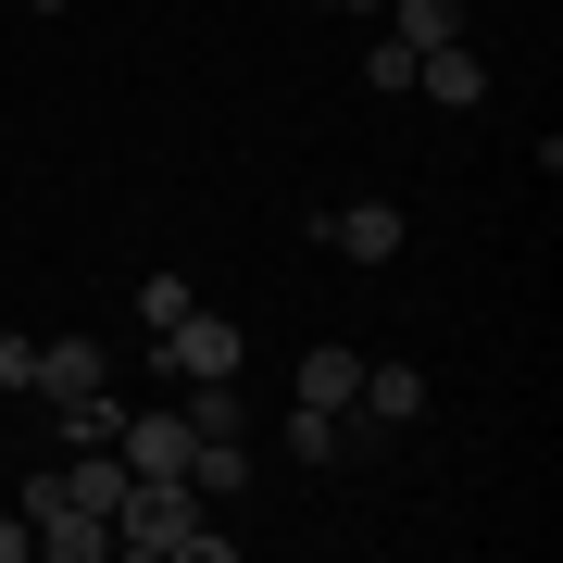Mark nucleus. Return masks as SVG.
<instances>
[{"instance_id":"obj_16","label":"nucleus","mask_w":563,"mask_h":563,"mask_svg":"<svg viewBox=\"0 0 563 563\" xmlns=\"http://www.w3.org/2000/svg\"><path fill=\"white\" fill-rule=\"evenodd\" d=\"M38 376V339H25V325H0V388H25Z\"/></svg>"},{"instance_id":"obj_7","label":"nucleus","mask_w":563,"mask_h":563,"mask_svg":"<svg viewBox=\"0 0 563 563\" xmlns=\"http://www.w3.org/2000/svg\"><path fill=\"white\" fill-rule=\"evenodd\" d=\"M25 388H38V401H76V388H113V351H101V339H38V376H25Z\"/></svg>"},{"instance_id":"obj_18","label":"nucleus","mask_w":563,"mask_h":563,"mask_svg":"<svg viewBox=\"0 0 563 563\" xmlns=\"http://www.w3.org/2000/svg\"><path fill=\"white\" fill-rule=\"evenodd\" d=\"M25 13H76V0H25Z\"/></svg>"},{"instance_id":"obj_12","label":"nucleus","mask_w":563,"mask_h":563,"mask_svg":"<svg viewBox=\"0 0 563 563\" xmlns=\"http://www.w3.org/2000/svg\"><path fill=\"white\" fill-rule=\"evenodd\" d=\"M388 38H401V51H439V38H463V0H388Z\"/></svg>"},{"instance_id":"obj_8","label":"nucleus","mask_w":563,"mask_h":563,"mask_svg":"<svg viewBox=\"0 0 563 563\" xmlns=\"http://www.w3.org/2000/svg\"><path fill=\"white\" fill-rule=\"evenodd\" d=\"M351 413H363V426H413V413H426V376H413V363H363Z\"/></svg>"},{"instance_id":"obj_1","label":"nucleus","mask_w":563,"mask_h":563,"mask_svg":"<svg viewBox=\"0 0 563 563\" xmlns=\"http://www.w3.org/2000/svg\"><path fill=\"white\" fill-rule=\"evenodd\" d=\"M113 551H139V563H239V526H213V501L188 476H125Z\"/></svg>"},{"instance_id":"obj_15","label":"nucleus","mask_w":563,"mask_h":563,"mask_svg":"<svg viewBox=\"0 0 563 563\" xmlns=\"http://www.w3.org/2000/svg\"><path fill=\"white\" fill-rule=\"evenodd\" d=\"M363 88H376V101H401V88H413V51L376 38V51H363Z\"/></svg>"},{"instance_id":"obj_3","label":"nucleus","mask_w":563,"mask_h":563,"mask_svg":"<svg viewBox=\"0 0 563 563\" xmlns=\"http://www.w3.org/2000/svg\"><path fill=\"white\" fill-rule=\"evenodd\" d=\"M163 363H176V376H239L251 339H239L225 313H176V325H163Z\"/></svg>"},{"instance_id":"obj_19","label":"nucleus","mask_w":563,"mask_h":563,"mask_svg":"<svg viewBox=\"0 0 563 563\" xmlns=\"http://www.w3.org/2000/svg\"><path fill=\"white\" fill-rule=\"evenodd\" d=\"M339 13H388V0H339Z\"/></svg>"},{"instance_id":"obj_9","label":"nucleus","mask_w":563,"mask_h":563,"mask_svg":"<svg viewBox=\"0 0 563 563\" xmlns=\"http://www.w3.org/2000/svg\"><path fill=\"white\" fill-rule=\"evenodd\" d=\"M351 388H363V351H351V339H313V351H301V401H313V413H351Z\"/></svg>"},{"instance_id":"obj_2","label":"nucleus","mask_w":563,"mask_h":563,"mask_svg":"<svg viewBox=\"0 0 563 563\" xmlns=\"http://www.w3.org/2000/svg\"><path fill=\"white\" fill-rule=\"evenodd\" d=\"M25 526H38V551H51V563H101V551H113V526H101V514H76L51 476H25Z\"/></svg>"},{"instance_id":"obj_20","label":"nucleus","mask_w":563,"mask_h":563,"mask_svg":"<svg viewBox=\"0 0 563 563\" xmlns=\"http://www.w3.org/2000/svg\"><path fill=\"white\" fill-rule=\"evenodd\" d=\"M313 13H339V0H313Z\"/></svg>"},{"instance_id":"obj_17","label":"nucleus","mask_w":563,"mask_h":563,"mask_svg":"<svg viewBox=\"0 0 563 563\" xmlns=\"http://www.w3.org/2000/svg\"><path fill=\"white\" fill-rule=\"evenodd\" d=\"M0 563H38V526L25 514H0Z\"/></svg>"},{"instance_id":"obj_5","label":"nucleus","mask_w":563,"mask_h":563,"mask_svg":"<svg viewBox=\"0 0 563 563\" xmlns=\"http://www.w3.org/2000/svg\"><path fill=\"white\" fill-rule=\"evenodd\" d=\"M401 239H413L401 201H339V213H325V251H339V263H401Z\"/></svg>"},{"instance_id":"obj_14","label":"nucleus","mask_w":563,"mask_h":563,"mask_svg":"<svg viewBox=\"0 0 563 563\" xmlns=\"http://www.w3.org/2000/svg\"><path fill=\"white\" fill-rule=\"evenodd\" d=\"M176 313H201V288H188V276H139V325H151V339H163Z\"/></svg>"},{"instance_id":"obj_10","label":"nucleus","mask_w":563,"mask_h":563,"mask_svg":"<svg viewBox=\"0 0 563 563\" xmlns=\"http://www.w3.org/2000/svg\"><path fill=\"white\" fill-rule=\"evenodd\" d=\"M188 488H201V501H239L251 488V439H201V426H188Z\"/></svg>"},{"instance_id":"obj_6","label":"nucleus","mask_w":563,"mask_h":563,"mask_svg":"<svg viewBox=\"0 0 563 563\" xmlns=\"http://www.w3.org/2000/svg\"><path fill=\"white\" fill-rule=\"evenodd\" d=\"M113 451H125V476H188V413H125Z\"/></svg>"},{"instance_id":"obj_11","label":"nucleus","mask_w":563,"mask_h":563,"mask_svg":"<svg viewBox=\"0 0 563 563\" xmlns=\"http://www.w3.org/2000/svg\"><path fill=\"white\" fill-rule=\"evenodd\" d=\"M113 426H125L113 388H76V401H51V439H63V451H113Z\"/></svg>"},{"instance_id":"obj_4","label":"nucleus","mask_w":563,"mask_h":563,"mask_svg":"<svg viewBox=\"0 0 563 563\" xmlns=\"http://www.w3.org/2000/svg\"><path fill=\"white\" fill-rule=\"evenodd\" d=\"M413 88H426L439 113H476V101H488V51H476V38H439V51H413Z\"/></svg>"},{"instance_id":"obj_13","label":"nucleus","mask_w":563,"mask_h":563,"mask_svg":"<svg viewBox=\"0 0 563 563\" xmlns=\"http://www.w3.org/2000/svg\"><path fill=\"white\" fill-rule=\"evenodd\" d=\"M351 439H363V426H351V413H313V401H301V413H288V463H313V476H325V463H339Z\"/></svg>"}]
</instances>
